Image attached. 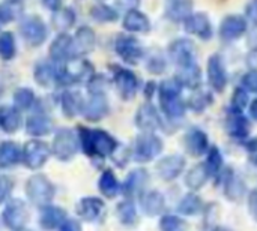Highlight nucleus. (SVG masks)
Listing matches in <instances>:
<instances>
[{
    "label": "nucleus",
    "mask_w": 257,
    "mask_h": 231,
    "mask_svg": "<svg viewBox=\"0 0 257 231\" xmlns=\"http://www.w3.org/2000/svg\"><path fill=\"white\" fill-rule=\"evenodd\" d=\"M148 71L154 75H160L166 71V60L163 56H151L148 60Z\"/></svg>",
    "instance_id": "51"
},
{
    "label": "nucleus",
    "mask_w": 257,
    "mask_h": 231,
    "mask_svg": "<svg viewBox=\"0 0 257 231\" xmlns=\"http://www.w3.org/2000/svg\"><path fill=\"white\" fill-rule=\"evenodd\" d=\"M215 185L223 188V194L229 201H241L247 197V185L241 176L230 167H224L215 177Z\"/></svg>",
    "instance_id": "8"
},
{
    "label": "nucleus",
    "mask_w": 257,
    "mask_h": 231,
    "mask_svg": "<svg viewBox=\"0 0 257 231\" xmlns=\"http://www.w3.org/2000/svg\"><path fill=\"white\" fill-rule=\"evenodd\" d=\"M123 29L128 32H139V33H148L151 30V21L148 15L140 12L139 9L126 11L122 23Z\"/></svg>",
    "instance_id": "35"
},
{
    "label": "nucleus",
    "mask_w": 257,
    "mask_h": 231,
    "mask_svg": "<svg viewBox=\"0 0 257 231\" xmlns=\"http://www.w3.org/2000/svg\"><path fill=\"white\" fill-rule=\"evenodd\" d=\"M24 192H26L27 200L33 206L41 209L44 206L51 204L56 195V186L45 174L36 173L26 180Z\"/></svg>",
    "instance_id": "3"
},
{
    "label": "nucleus",
    "mask_w": 257,
    "mask_h": 231,
    "mask_svg": "<svg viewBox=\"0 0 257 231\" xmlns=\"http://www.w3.org/2000/svg\"><path fill=\"white\" fill-rule=\"evenodd\" d=\"M155 92H158V87H157V84H155L154 81H149V83H146V84H145L143 95H145V98H146V99H152V98H154V95H155Z\"/></svg>",
    "instance_id": "58"
},
{
    "label": "nucleus",
    "mask_w": 257,
    "mask_h": 231,
    "mask_svg": "<svg viewBox=\"0 0 257 231\" xmlns=\"http://www.w3.org/2000/svg\"><path fill=\"white\" fill-rule=\"evenodd\" d=\"M14 104L20 111H27L36 105V95L30 87H18L14 92Z\"/></svg>",
    "instance_id": "44"
},
{
    "label": "nucleus",
    "mask_w": 257,
    "mask_h": 231,
    "mask_svg": "<svg viewBox=\"0 0 257 231\" xmlns=\"http://www.w3.org/2000/svg\"><path fill=\"white\" fill-rule=\"evenodd\" d=\"M185 168H187V159L179 153L163 156L155 165L157 176L164 182H173L179 179L184 174Z\"/></svg>",
    "instance_id": "14"
},
{
    "label": "nucleus",
    "mask_w": 257,
    "mask_h": 231,
    "mask_svg": "<svg viewBox=\"0 0 257 231\" xmlns=\"http://www.w3.org/2000/svg\"><path fill=\"white\" fill-rule=\"evenodd\" d=\"M209 138L205 131L199 128H190L184 135V149L193 158H200L206 155L209 149Z\"/></svg>",
    "instance_id": "21"
},
{
    "label": "nucleus",
    "mask_w": 257,
    "mask_h": 231,
    "mask_svg": "<svg viewBox=\"0 0 257 231\" xmlns=\"http://www.w3.org/2000/svg\"><path fill=\"white\" fill-rule=\"evenodd\" d=\"M23 2L21 0H5L0 3V30L12 23L15 18L21 15Z\"/></svg>",
    "instance_id": "41"
},
{
    "label": "nucleus",
    "mask_w": 257,
    "mask_h": 231,
    "mask_svg": "<svg viewBox=\"0 0 257 231\" xmlns=\"http://www.w3.org/2000/svg\"><path fill=\"white\" fill-rule=\"evenodd\" d=\"M20 35L29 47H41L48 38L45 21L39 15H27L20 23Z\"/></svg>",
    "instance_id": "9"
},
{
    "label": "nucleus",
    "mask_w": 257,
    "mask_h": 231,
    "mask_svg": "<svg viewBox=\"0 0 257 231\" xmlns=\"http://www.w3.org/2000/svg\"><path fill=\"white\" fill-rule=\"evenodd\" d=\"M139 3L140 0H116V6L120 9H126V11L136 9Z\"/></svg>",
    "instance_id": "57"
},
{
    "label": "nucleus",
    "mask_w": 257,
    "mask_h": 231,
    "mask_svg": "<svg viewBox=\"0 0 257 231\" xmlns=\"http://www.w3.org/2000/svg\"><path fill=\"white\" fill-rule=\"evenodd\" d=\"M89 14L92 17V20L96 23H114L119 18V12L105 3H98V5L92 6Z\"/></svg>",
    "instance_id": "46"
},
{
    "label": "nucleus",
    "mask_w": 257,
    "mask_h": 231,
    "mask_svg": "<svg viewBox=\"0 0 257 231\" xmlns=\"http://www.w3.org/2000/svg\"><path fill=\"white\" fill-rule=\"evenodd\" d=\"M33 80L44 89L51 87L56 83V66L47 60H39L33 68Z\"/></svg>",
    "instance_id": "36"
},
{
    "label": "nucleus",
    "mask_w": 257,
    "mask_h": 231,
    "mask_svg": "<svg viewBox=\"0 0 257 231\" xmlns=\"http://www.w3.org/2000/svg\"><path fill=\"white\" fill-rule=\"evenodd\" d=\"M96 47V35L92 27L80 26L72 38V51L74 56L81 57L92 53Z\"/></svg>",
    "instance_id": "23"
},
{
    "label": "nucleus",
    "mask_w": 257,
    "mask_h": 231,
    "mask_svg": "<svg viewBox=\"0 0 257 231\" xmlns=\"http://www.w3.org/2000/svg\"><path fill=\"white\" fill-rule=\"evenodd\" d=\"M83 96L78 92L65 90L60 95V110L66 119H74L80 114L83 107Z\"/></svg>",
    "instance_id": "33"
},
{
    "label": "nucleus",
    "mask_w": 257,
    "mask_h": 231,
    "mask_svg": "<svg viewBox=\"0 0 257 231\" xmlns=\"http://www.w3.org/2000/svg\"><path fill=\"white\" fill-rule=\"evenodd\" d=\"M111 71H113V81L119 96L123 101L134 99L140 86L139 77L131 69L120 68V66H111Z\"/></svg>",
    "instance_id": "11"
},
{
    "label": "nucleus",
    "mask_w": 257,
    "mask_h": 231,
    "mask_svg": "<svg viewBox=\"0 0 257 231\" xmlns=\"http://www.w3.org/2000/svg\"><path fill=\"white\" fill-rule=\"evenodd\" d=\"M50 147H51V155H54L57 161L69 162L75 158L80 149L78 137L69 128H59L54 134V138Z\"/></svg>",
    "instance_id": "5"
},
{
    "label": "nucleus",
    "mask_w": 257,
    "mask_h": 231,
    "mask_svg": "<svg viewBox=\"0 0 257 231\" xmlns=\"http://www.w3.org/2000/svg\"><path fill=\"white\" fill-rule=\"evenodd\" d=\"M114 50L116 54L128 65H137L145 56L143 47L140 45L139 39L126 33L117 35L114 41Z\"/></svg>",
    "instance_id": "12"
},
{
    "label": "nucleus",
    "mask_w": 257,
    "mask_h": 231,
    "mask_svg": "<svg viewBox=\"0 0 257 231\" xmlns=\"http://www.w3.org/2000/svg\"><path fill=\"white\" fill-rule=\"evenodd\" d=\"M42 5L45 6V9L56 12L63 6V0H42Z\"/></svg>",
    "instance_id": "59"
},
{
    "label": "nucleus",
    "mask_w": 257,
    "mask_h": 231,
    "mask_svg": "<svg viewBox=\"0 0 257 231\" xmlns=\"http://www.w3.org/2000/svg\"><path fill=\"white\" fill-rule=\"evenodd\" d=\"M160 107L169 120H179L185 116L187 111V102L182 99V96L160 99Z\"/></svg>",
    "instance_id": "37"
},
{
    "label": "nucleus",
    "mask_w": 257,
    "mask_h": 231,
    "mask_svg": "<svg viewBox=\"0 0 257 231\" xmlns=\"http://www.w3.org/2000/svg\"><path fill=\"white\" fill-rule=\"evenodd\" d=\"M209 231H230L227 227H223V225H214Z\"/></svg>",
    "instance_id": "61"
},
{
    "label": "nucleus",
    "mask_w": 257,
    "mask_h": 231,
    "mask_svg": "<svg viewBox=\"0 0 257 231\" xmlns=\"http://www.w3.org/2000/svg\"><path fill=\"white\" fill-rule=\"evenodd\" d=\"M149 182H151L149 171L143 167H137L128 173L126 179L120 185V194L130 200L139 198L145 191H148Z\"/></svg>",
    "instance_id": "10"
},
{
    "label": "nucleus",
    "mask_w": 257,
    "mask_h": 231,
    "mask_svg": "<svg viewBox=\"0 0 257 231\" xmlns=\"http://www.w3.org/2000/svg\"><path fill=\"white\" fill-rule=\"evenodd\" d=\"M200 68L197 63L191 65V66H185V68H179L178 71V77L176 80L182 84V87H190V89H197L200 86Z\"/></svg>",
    "instance_id": "42"
},
{
    "label": "nucleus",
    "mask_w": 257,
    "mask_h": 231,
    "mask_svg": "<svg viewBox=\"0 0 257 231\" xmlns=\"http://www.w3.org/2000/svg\"><path fill=\"white\" fill-rule=\"evenodd\" d=\"M247 207L251 218L257 222V189H251L247 194Z\"/></svg>",
    "instance_id": "53"
},
{
    "label": "nucleus",
    "mask_w": 257,
    "mask_h": 231,
    "mask_svg": "<svg viewBox=\"0 0 257 231\" xmlns=\"http://www.w3.org/2000/svg\"><path fill=\"white\" fill-rule=\"evenodd\" d=\"M136 125L142 132H155L164 129V120L152 104H143L136 113Z\"/></svg>",
    "instance_id": "19"
},
{
    "label": "nucleus",
    "mask_w": 257,
    "mask_h": 231,
    "mask_svg": "<svg viewBox=\"0 0 257 231\" xmlns=\"http://www.w3.org/2000/svg\"><path fill=\"white\" fill-rule=\"evenodd\" d=\"M21 162V147L15 141L0 143V170H9Z\"/></svg>",
    "instance_id": "32"
},
{
    "label": "nucleus",
    "mask_w": 257,
    "mask_h": 231,
    "mask_svg": "<svg viewBox=\"0 0 257 231\" xmlns=\"http://www.w3.org/2000/svg\"><path fill=\"white\" fill-rule=\"evenodd\" d=\"M110 111L108 99L105 93H89L87 99L83 101L80 114L92 123L101 122Z\"/></svg>",
    "instance_id": "15"
},
{
    "label": "nucleus",
    "mask_w": 257,
    "mask_h": 231,
    "mask_svg": "<svg viewBox=\"0 0 257 231\" xmlns=\"http://www.w3.org/2000/svg\"><path fill=\"white\" fill-rule=\"evenodd\" d=\"M78 218L84 222L93 224L101 221L105 213V203L99 197H83L75 206Z\"/></svg>",
    "instance_id": "16"
},
{
    "label": "nucleus",
    "mask_w": 257,
    "mask_h": 231,
    "mask_svg": "<svg viewBox=\"0 0 257 231\" xmlns=\"http://www.w3.org/2000/svg\"><path fill=\"white\" fill-rule=\"evenodd\" d=\"M48 54H50V59L54 62V63H63L65 60L74 57V51H72V38L68 35V33H59L50 48H48Z\"/></svg>",
    "instance_id": "25"
},
{
    "label": "nucleus",
    "mask_w": 257,
    "mask_h": 231,
    "mask_svg": "<svg viewBox=\"0 0 257 231\" xmlns=\"http://www.w3.org/2000/svg\"><path fill=\"white\" fill-rule=\"evenodd\" d=\"M30 219V212L21 198H9L2 212V222L6 228L12 231H21L26 228Z\"/></svg>",
    "instance_id": "7"
},
{
    "label": "nucleus",
    "mask_w": 257,
    "mask_h": 231,
    "mask_svg": "<svg viewBox=\"0 0 257 231\" xmlns=\"http://www.w3.org/2000/svg\"><path fill=\"white\" fill-rule=\"evenodd\" d=\"M2 95H3V87H2V84H0V98H2Z\"/></svg>",
    "instance_id": "62"
},
{
    "label": "nucleus",
    "mask_w": 257,
    "mask_h": 231,
    "mask_svg": "<svg viewBox=\"0 0 257 231\" xmlns=\"http://www.w3.org/2000/svg\"><path fill=\"white\" fill-rule=\"evenodd\" d=\"M95 71L89 60L74 56L56 66V84L74 86L84 81L87 83Z\"/></svg>",
    "instance_id": "2"
},
{
    "label": "nucleus",
    "mask_w": 257,
    "mask_h": 231,
    "mask_svg": "<svg viewBox=\"0 0 257 231\" xmlns=\"http://www.w3.org/2000/svg\"><path fill=\"white\" fill-rule=\"evenodd\" d=\"M163 150H164V141L155 132H142L134 140L131 149V158L137 164H148L157 159L163 153Z\"/></svg>",
    "instance_id": "4"
},
{
    "label": "nucleus",
    "mask_w": 257,
    "mask_h": 231,
    "mask_svg": "<svg viewBox=\"0 0 257 231\" xmlns=\"http://www.w3.org/2000/svg\"><path fill=\"white\" fill-rule=\"evenodd\" d=\"M184 26L185 30L191 35L199 36L203 41H208L212 38V24L208 18L206 14L203 12H197V14H191L190 17H187L184 20Z\"/></svg>",
    "instance_id": "24"
},
{
    "label": "nucleus",
    "mask_w": 257,
    "mask_h": 231,
    "mask_svg": "<svg viewBox=\"0 0 257 231\" xmlns=\"http://www.w3.org/2000/svg\"><path fill=\"white\" fill-rule=\"evenodd\" d=\"M205 167L211 176V179H215L221 171L223 168L226 167L224 165V156L221 153V150L217 147V146H211L206 152V159H205Z\"/></svg>",
    "instance_id": "40"
},
{
    "label": "nucleus",
    "mask_w": 257,
    "mask_h": 231,
    "mask_svg": "<svg viewBox=\"0 0 257 231\" xmlns=\"http://www.w3.org/2000/svg\"><path fill=\"white\" fill-rule=\"evenodd\" d=\"M160 231H188V222L178 213H164L158 221Z\"/></svg>",
    "instance_id": "43"
},
{
    "label": "nucleus",
    "mask_w": 257,
    "mask_h": 231,
    "mask_svg": "<svg viewBox=\"0 0 257 231\" xmlns=\"http://www.w3.org/2000/svg\"><path fill=\"white\" fill-rule=\"evenodd\" d=\"M208 83L217 93H223L227 86V71L218 54L208 59Z\"/></svg>",
    "instance_id": "22"
},
{
    "label": "nucleus",
    "mask_w": 257,
    "mask_h": 231,
    "mask_svg": "<svg viewBox=\"0 0 257 231\" xmlns=\"http://www.w3.org/2000/svg\"><path fill=\"white\" fill-rule=\"evenodd\" d=\"M54 122L51 119V116L44 110V108H36L27 119H26V132L30 137L39 138V137H45L53 131Z\"/></svg>",
    "instance_id": "17"
},
{
    "label": "nucleus",
    "mask_w": 257,
    "mask_h": 231,
    "mask_svg": "<svg viewBox=\"0 0 257 231\" xmlns=\"http://www.w3.org/2000/svg\"><path fill=\"white\" fill-rule=\"evenodd\" d=\"M211 179L205 164H196L193 165L184 176V185L191 191V192H197L200 189H203V186L208 183V180Z\"/></svg>",
    "instance_id": "31"
},
{
    "label": "nucleus",
    "mask_w": 257,
    "mask_h": 231,
    "mask_svg": "<svg viewBox=\"0 0 257 231\" xmlns=\"http://www.w3.org/2000/svg\"><path fill=\"white\" fill-rule=\"evenodd\" d=\"M182 96V84L176 78H169L164 80L158 86V98L166 99V98H176Z\"/></svg>",
    "instance_id": "48"
},
{
    "label": "nucleus",
    "mask_w": 257,
    "mask_h": 231,
    "mask_svg": "<svg viewBox=\"0 0 257 231\" xmlns=\"http://www.w3.org/2000/svg\"><path fill=\"white\" fill-rule=\"evenodd\" d=\"M242 87L247 92L257 93V71H250L242 77Z\"/></svg>",
    "instance_id": "52"
},
{
    "label": "nucleus",
    "mask_w": 257,
    "mask_h": 231,
    "mask_svg": "<svg viewBox=\"0 0 257 231\" xmlns=\"http://www.w3.org/2000/svg\"><path fill=\"white\" fill-rule=\"evenodd\" d=\"M50 156L51 147L42 140H29L21 147V164L32 171L42 168L48 162Z\"/></svg>",
    "instance_id": "6"
},
{
    "label": "nucleus",
    "mask_w": 257,
    "mask_h": 231,
    "mask_svg": "<svg viewBox=\"0 0 257 231\" xmlns=\"http://www.w3.org/2000/svg\"><path fill=\"white\" fill-rule=\"evenodd\" d=\"M205 204L202 197L197 192H187L185 195L181 197L178 206H176V212L178 215L187 218V216H197L200 213H203Z\"/></svg>",
    "instance_id": "30"
},
{
    "label": "nucleus",
    "mask_w": 257,
    "mask_h": 231,
    "mask_svg": "<svg viewBox=\"0 0 257 231\" xmlns=\"http://www.w3.org/2000/svg\"><path fill=\"white\" fill-rule=\"evenodd\" d=\"M248 111H250L251 119L257 122V98L253 101V102H251V104H250V110H248Z\"/></svg>",
    "instance_id": "60"
},
{
    "label": "nucleus",
    "mask_w": 257,
    "mask_h": 231,
    "mask_svg": "<svg viewBox=\"0 0 257 231\" xmlns=\"http://www.w3.org/2000/svg\"><path fill=\"white\" fill-rule=\"evenodd\" d=\"M66 218H68L66 210L63 207L48 204V206L41 207L38 222H39V227L44 231H56Z\"/></svg>",
    "instance_id": "26"
},
{
    "label": "nucleus",
    "mask_w": 257,
    "mask_h": 231,
    "mask_svg": "<svg viewBox=\"0 0 257 231\" xmlns=\"http://www.w3.org/2000/svg\"><path fill=\"white\" fill-rule=\"evenodd\" d=\"M56 231H83L81 222L75 218H66Z\"/></svg>",
    "instance_id": "54"
},
{
    "label": "nucleus",
    "mask_w": 257,
    "mask_h": 231,
    "mask_svg": "<svg viewBox=\"0 0 257 231\" xmlns=\"http://www.w3.org/2000/svg\"><path fill=\"white\" fill-rule=\"evenodd\" d=\"M17 54L15 36L12 32H0V59L9 62Z\"/></svg>",
    "instance_id": "47"
},
{
    "label": "nucleus",
    "mask_w": 257,
    "mask_h": 231,
    "mask_svg": "<svg viewBox=\"0 0 257 231\" xmlns=\"http://www.w3.org/2000/svg\"><path fill=\"white\" fill-rule=\"evenodd\" d=\"M169 56L178 68L196 63V47L190 39H176L169 45Z\"/></svg>",
    "instance_id": "18"
},
{
    "label": "nucleus",
    "mask_w": 257,
    "mask_h": 231,
    "mask_svg": "<svg viewBox=\"0 0 257 231\" xmlns=\"http://www.w3.org/2000/svg\"><path fill=\"white\" fill-rule=\"evenodd\" d=\"M116 216H117L119 224L128 230L136 228L140 221L137 206H136L134 200H130V198H125L116 204Z\"/></svg>",
    "instance_id": "28"
},
{
    "label": "nucleus",
    "mask_w": 257,
    "mask_h": 231,
    "mask_svg": "<svg viewBox=\"0 0 257 231\" xmlns=\"http://www.w3.org/2000/svg\"><path fill=\"white\" fill-rule=\"evenodd\" d=\"M139 203H140V209H142L143 215H146L149 218H157V216L164 215L166 206H167L164 194L158 189L145 191L139 197Z\"/></svg>",
    "instance_id": "20"
},
{
    "label": "nucleus",
    "mask_w": 257,
    "mask_h": 231,
    "mask_svg": "<svg viewBox=\"0 0 257 231\" xmlns=\"http://www.w3.org/2000/svg\"><path fill=\"white\" fill-rule=\"evenodd\" d=\"M247 32V21L241 15H229L220 24V36L226 41L239 39Z\"/></svg>",
    "instance_id": "29"
},
{
    "label": "nucleus",
    "mask_w": 257,
    "mask_h": 231,
    "mask_svg": "<svg viewBox=\"0 0 257 231\" xmlns=\"http://www.w3.org/2000/svg\"><path fill=\"white\" fill-rule=\"evenodd\" d=\"M248 92L241 86L238 89H235L233 95H232V108L244 111V108L248 105Z\"/></svg>",
    "instance_id": "49"
},
{
    "label": "nucleus",
    "mask_w": 257,
    "mask_h": 231,
    "mask_svg": "<svg viewBox=\"0 0 257 231\" xmlns=\"http://www.w3.org/2000/svg\"><path fill=\"white\" fill-rule=\"evenodd\" d=\"M245 15L257 26V0H250L245 6Z\"/></svg>",
    "instance_id": "56"
},
{
    "label": "nucleus",
    "mask_w": 257,
    "mask_h": 231,
    "mask_svg": "<svg viewBox=\"0 0 257 231\" xmlns=\"http://www.w3.org/2000/svg\"><path fill=\"white\" fill-rule=\"evenodd\" d=\"M193 0H166V15L172 21H184L191 15Z\"/></svg>",
    "instance_id": "38"
},
{
    "label": "nucleus",
    "mask_w": 257,
    "mask_h": 231,
    "mask_svg": "<svg viewBox=\"0 0 257 231\" xmlns=\"http://www.w3.org/2000/svg\"><path fill=\"white\" fill-rule=\"evenodd\" d=\"M51 24L59 33H66L75 24V12L71 8H60L59 11L53 12Z\"/></svg>",
    "instance_id": "39"
},
{
    "label": "nucleus",
    "mask_w": 257,
    "mask_h": 231,
    "mask_svg": "<svg viewBox=\"0 0 257 231\" xmlns=\"http://www.w3.org/2000/svg\"><path fill=\"white\" fill-rule=\"evenodd\" d=\"M224 129L230 138L238 141H245L248 140V135L251 132V123L242 111L230 107L224 119Z\"/></svg>",
    "instance_id": "13"
},
{
    "label": "nucleus",
    "mask_w": 257,
    "mask_h": 231,
    "mask_svg": "<svg viewBox=\"0 0 257 231\" xmlns=\"http://www.w3.org/2000/svg\"><path fill=\"white\" fill-rule=\"evenodd\" d=\"M23 126L21 111L15 105H0V129L5 134H15Z\"/></svg>",
    "instance_id": "27"
},
{
    "label": "nucleus",
    "mask_w": 257,
    "mask_h": 231,
    "mask_svg": "<svg viewBox=\"0 0 257 231\" xmlns=\"http://www.w3.org/2000/svg\"><path fill=\"white\" fill-rule=\"evenodd\" d=\"M98 191L107 200H113L120 194V183L111 168H105L102 174L99 176Z\"/></svg>",
    "instance_id": "34"
},
{
    "label": "nucleus",
    "mask_w": 257,
    "mask_h": 231,
    "mask_svg": "<svg viewBox=\"0 0 257 231\" xmlns=\"http://www.w3.org/2000/svg\"><path fill=\"white\" fill-rule=\"evenodd\" d=\"M14 191V180L8 174H0V204L6 203L11 198Z\"/></svg>",
    "instance_id": "50"
},
{
    "label": "nucleus",
    "mask_w": 257,
    "mask_h": 231,
    "mask_svg": "<svg viewBox=\"0 0 257 231\" xmlns=\"http://www.w3.org/2000/svg\"><path fill=\"white\" fill-rule=\"evenodd\" d=\"M185 102H187V108H190L191 111H194V113H202V111H205L208 107L212 105L214 98H212V95H211L209 92L196 90V92L188 98V101H185Z\"/></svg>",
    "instance_id": "45"
},
{
    "label": "nucleus",
    "mask_w": 257,
    "mask_h": 231,
    "mask_svg": "<svg viewBox=\"0 0 257 231\" xmlns=\"http://www.w3.org/2000/svg\"><path fill=\"white\" fill-rule=\"evenodd\" d=\"M245 150H247V155H248L250 161L254 165H257V138L245 140Z\"/></svg>",
    "instance_id": "55"
},
{
    "label": "nucleus",
    "mask_w": 257,
    "mask_h": 231,
    "mask_svg": "<svg viewBox=\"0 0 257 231\" xmlns=\"http://www.w3.org/2000/svg\"><path fill=\"white\" fill-rule=\"evenodd\" d=\"M77 137L81 152L89 158H108L116 153L120 143L104 129H90L87 126L77 128Z\"/></svg>",
    "instance_id": "1"
}]
</instances>
